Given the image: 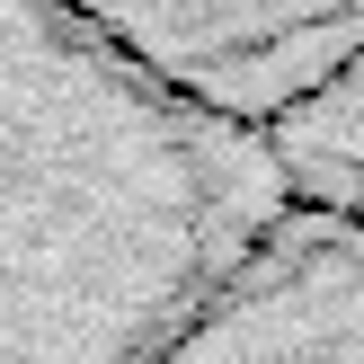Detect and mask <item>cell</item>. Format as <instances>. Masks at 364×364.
<instances>
[{
  "instance_id": "cell-1",
  "label": "cell",
  "mask_w": 364,
  "mask_h": 364,
  "mask_svg": "<svg viewBox=\"0 0 364 364\" xmlns=\"http://www.w3.org/2000/svg\"><path fill=\"white\" fill-rule=\"evenodd\" d=\"M276 213L258 124L80 0H0V364H142Z\"/></svg>"
},
{
  "instance_id": "cell-2",
  "label": "cell",
  "mask_w": 364,
  "mask_h": 364,
  "mask_svg": "<svg viewBox=\"0 0 364 364\" xmlns=\"http://www.w3.org/2000/svg\"><path fill=\"white\" fill-rule=\"evenodd\" d=\"M142 364H364V223L284 205Z\"/></svg>"
},
{
  "instance_id": "cell-3",
  "label": "cell",
  "mask_w": 364,
  "mask_h": 364,
  "mask_svg": "<svg viewBox=\"0 0 364 364\" xmlns=\"http://www.w3.org/2000/svg\"><path fill=\"white\" fill-rule=\"evenodd\" d=\"M80 9L160 80L258 134L364 36V0H80Z\"/></svg>"
},
{
  "instance_id": "cell-4",
  "label": "cell",
  "mask_w": 364,
  "mask_h": 364,
  "mask_svg": "<svg viewBox=\"0 0 364 364\" xmlns=\"http://www.w3.org/2000/svg\"><path fill=\"white\" fill-rule=\"evenodd\" d=\"M267 151H276L284 205L364 223V36L267 124Z\"/></svg>"
}]
</instances>
